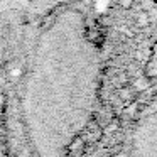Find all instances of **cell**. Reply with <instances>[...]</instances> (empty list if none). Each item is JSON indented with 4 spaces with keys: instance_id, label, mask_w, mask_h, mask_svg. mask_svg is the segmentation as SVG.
Returning a JSON list of instances; mask_svg holds the SVG:
<instances>
[{
    "instance_id": "6da1fadb",
    "label": "cell",
    "mask_w": 157,
    "mask_h": 157,
    "mask_svg": "<svg viewBox=\"0 0 157 157\" xmlns=\"http://www.w3.org/2000/svg\"><path fill=\"white\" fill-rule=\"evenodd\" d=\"M117 157H157V103L139 117Z\"/></svg>"
},
{
    "instance_id": "7a4b0ae2",
    "label": "cell",
    "mask_w": 157,
    "mask_h": 157,
    "mask_svg": "<svg viewBox=\"0 0 157 157\" xmlns=\"http://www.w3.org/2000/svg\"><path fill=\"white\" fill-rule=\"evenodd\" d=\"M149 22H150L149 12H145V10H140L139 14H137V17H135V25H137V27H140V29H145L147 25H149Z\"/></svg>"
},
{
    "instance_id": "3957f363",
    "label": "cell",
    "mask_w": 157,
    "mask_h": 157,
    "mask_svg": "<svg viewBox=\"0 0 157 157\" xmlns=\"http://www.w3.org/2000/svg\"><path fill=\"white\" fill-rule=\"evenodd\" d=\"M133 2H135V0H118V5L127 10V9H130L133 5Z\"/></svg>"
}]
</instances>
